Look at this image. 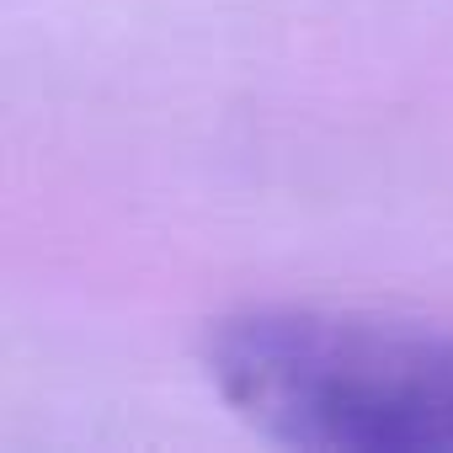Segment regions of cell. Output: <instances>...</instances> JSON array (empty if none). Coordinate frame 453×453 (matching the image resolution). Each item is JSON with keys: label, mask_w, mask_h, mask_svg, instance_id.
<instances>
[{"label": "cell", "mask_w": 453, "mask_h": 453, "mask_svg": "<svg viewBox=\"0 0 453 453\" xmlns=\"http://www.w3.org/2000/svg\"><path fill=\"white\" fill-rule=\"evenodd\" d=\"M208 379L251 426L320 453H453V331L347 310H241Z\"/></svg>", "instance_id": "cell-1"}]
</instances>
